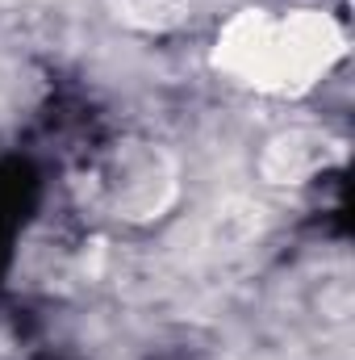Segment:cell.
<instances>
[{
	"mask_svg": "<svg viewBox=\"0 0 355 360\" xmlns=\"http://www.w3.org/2000/svg\"><path fill=\"white\" fill-rule=\"evenodd\" d=\"M347 51V34L322 8L234 13L213 46V68L239 84L272 96L309 92Z\"/></svg>",
	"mask_w": 355,
	"mask_h": 360,
	"instance_id": "6da1fadb",
	"label": "cell"
},
{
	"mask_svg": "<svg viewBox=\"0 0 355 360\" xmlns=\"http://www.w3.org/2000/svg\"><path fill=\"white\" fill-rule=\"evenodd\" d=\"M100 184H105V197H109L117 218L147 222V218H159V214L172 210V201L180 193V172L176 160L163 147L130 143L109 160Z\"/></svg>",
	"mask_w": 355,
	"mask_h": 360,
	"instance_id": "7a4b0ae2",
	"label": "cell"
},
{
	"mask_svg": "<svg viewBox=\"0 0 355 360\" xmlns=\"http://www.w3.org/2000/svg\"><path fill=\"white\" fill-rule=\"evenodd\" d=\"M335 160V147L318 130H284L276 134L260 155V176L272 184H305Z\"/></svg>",
	"mask_w": 355,
	"mask_h": 360,
	"instance_id": "3957f363",
	"label": "cell"
},
{
	"mask_svg": "<svg viewBox=\"0 0 355 360\" xmlns=\"http://www.w3.org/2000/svg\"><path fill=\"white\" fill-rule=\"evenodd\" d=\"M192 0H117V17H126L138 30H168L188 13Z\"/></svg>",
	"mask_w": 355,
	"mask_h": 360,
	"instance_id": "277c9868",
	"label": "cell"
}]
</instances>
